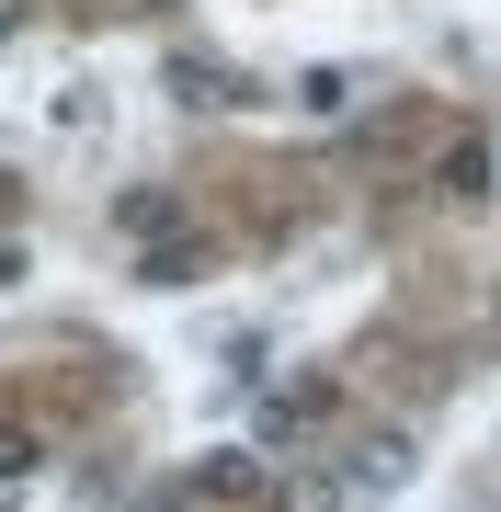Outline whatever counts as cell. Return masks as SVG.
I'll list each match as a JSON object with an SVG mask.
<instances>
[{
  "mask_svg": "<svg viewBox=\"0 0 501 512\" xmlns=\"http://www.w3.org/2000/svg\"><path fill=\"white\" fill-rule=\"evenodd\" d=\"M331 478H342V501H399L410 478H422V444H410L399 421H376V433H353V444H342V467H331Z\"/></svg>",
  "mask_w": 501,
  "mask_h": 512,
  "instance_id": "obj_1",
  "label": "cell"
},
{
  "mask_svg": "<svg viewBox=\"0 0 501 512\" xmlns=\"http://www.w3.org/2000/svg\"><path fill=\"white\" fill-rule=\"evenodd\" d=\"M285 103H297L308 126H342V114L365 103V69H331V57H319V69H297V80H285Z\"/></svg>",
  "mask_w": 501,
  "mask_h": 512,
  "instance_id": "obj_2",
  "label": "cell"
},
{
  "mask_svg": "<svg viewBox=\"0 0 501 512\" xmlns=\"http://www.w3.org/2000/svg\"><path fill=\"white\" fill-rule=\"evenodd\" d=\"M171 103H194V114H228V103H251V80L228 69V57H171Z\"/></svg>",
  "mask_w": 501,
  "mask_h": 512,
  "instance_id": "obj_3",
  "label": "cell"
},
{
  "mask_svg": "<svg viewBox=\"0 0 501 512\" xmlns=\"http://www.w3.org/2000/svg\"><path fill=\"white\" fill-rule=\"evenodd\" d=\"M183 501H262V456H194Z\"/></svg>",
  "mask_w": 501,
  "mask_h": 512,
  "instance_id": "obj_4",
  "label": "cell"
},
{
  "mask_svg": "<svg viewBox=\"0 0 501 512\" xmlns=\"http://www.w3.org/2000/svg\"><path fill=\"white\" fill-rule=\"evenodd\" d=\"M274 512H342V478L319 467V456H297V467L274 478Z\"/></svg>",
  "mask_w": 501,
  "mask_h": 512,
  "instance_id": "obj_5",
  "label": "cell"
},
{
  "mask_svg": "<svg viewBox=\"0 0 501 512\" xmlns=\"http://www.w3.org/2000/svg\"><path fill=\"white\" fill-rule=\"evenodd\" d=\"M445 205H490V137L445 148Z\"/></svg>",
  "mask_w": 501,
  "mask_h": 512,
  "instance_id": "obj_6",
  "label": "cell"
},
{
  "mask_svg": "<svg viewBox=\"0 0 501 512\" xmlns=\"http://www.w3.org/2000/svg\"><path fill=\"white\" fill-rule=\"evenodd\" d=\"M194 274H205L194 239H149V262H137V285H194Z\"/></svg>",
  "mask_w": 501,
  "mask_h": 512,
  "instance_id": "obj_7",
  "label": "cell"
},
{
  "mask_svg": "<svg viewBox=\"0 0 501 512\" xmlns=\"http://www.w3.org/2000/svg\"><path fill=\"white\" fill-rule=\"evenodd\" d=\"M114 228L126 239H171V194H114Z\"/></svg>",
  "mask_w": 501,
  "mask_h": 512,
  "instance_id": "obj_8",
  "label": "cell"
},
{
  "mask_svg": "<svg viewBox=\"0 0 501 512\" xmlns=\"http://www.w3.org/2000/svg\"><path fill=\"white\" fill-rule=\"evenodd\" d=\"M331 410V376H285V421H319Z\"/></svg>",
  "mask_w": 501,
  "mask_h": 512,
  "instance_id": "obj_9",
  "label": "cell"
},
{
  "mask_svg": "<svg viewBox=\"0 0 501 512\" xmlns=\"http://www.w3.org/2000/svg\"><path fill=\"white\" fill-rule=\"evenodd\" d=\"M35 467H46V444H35V433H0V478H35Z\"/></svg>",
  "mask_w": 501,
  "mask_h": 512,
  "instance_id": "obj_10",
  "label": "cell"
},
{
  "mask_svg": "<svg viewBox=\"0 0 501 512\" xmlns=\"http://www.w3.org/2000/svg\"><path fill=\"white\" fill-rule=\"evenodd\" d=\"M137 512H194V501L183 490H137Z\"/></svg>",
  "mask_w": 501,
  "mask_h": 512,
  "instance_id": "obj_11",
  "label": "cell"
},
{
  "mask_svg": "<svg viewBox=\"0 0 501 512\" xmlns=\"http://www.w3.org/2000/svg\"><path fill=\"white\" fill-rule=\"evenodd\" d=\"M12 35H23V0H0V46H12Z\"/></svg>",
  "mask_w": 501,
  "mask_h": 512,
  "instance_id": "obj_12",
  "label": "cell"
}]
</instances>
